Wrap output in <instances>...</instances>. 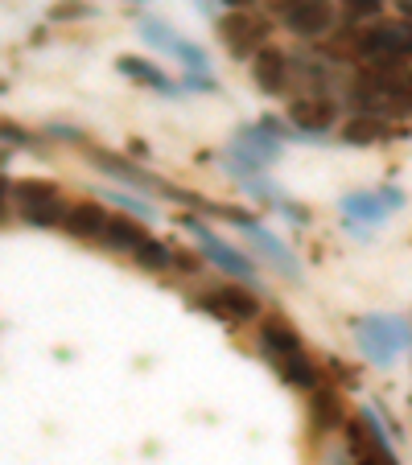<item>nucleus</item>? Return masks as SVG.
<instances>
[{"instance_id": "obj_14", "label": "nucleus", "mask_w": 412, "mask_h": 465, "mask_svg": "<svg viewBox=\"0 0 412 465\" xmlns=\"http://www.w3.org/2000/svg\"><path fill=\"white\" fill-rule=\"evenodd\" d=\"M306 416H309V440H326L334 432H342L347 424V400L338 387L322 383L306 395Z\"/></svg>"}, {"instance_id": "obj_9", "label": "nucleus", "mask_w": 412, "mask_h": 465, "mask_svg": "<svg viewBox=\"0 0 412 465\" xmlns=\"http://www.w3.org/2000/svg\"><path fill=\"white\" fill-rule=\"evenodd\" d=\"M194 305L223 325H247V322H260L264 317L256 289H247V284H239V281L206 284V289L194 292Z\"/></svg>"}, {"instance_id": "obj_30", "label": "nucleus", "mask_w": 412, "mask_h": 465, "mask_svg": "<svg viewBox=\"0 0 412 465\" xmlns=\"http://www.w3.org/2000/svg\"><path fill=\"white\" fill-rule=\"evenodd\" d=\"M50 136H58V141H71V144H83V132L79 128H62V124H50Z\"/></svg>"}, {"instance_id": "obj_23", "label": "nucleus", "mask_w": 412, "mask_h": 465, "mask_svg": "<svg viewBox=\"0 0 412 465\" xmlns=\"http://www.w3.org/2000/svg\"><path fill=\"white\" fill-rule=\"evenodd\" d=\"M116 206H120L124 214H132V219H149V223H157V206L153 203H145L141 193H124V190H116V193H107Z\"/></svg>"}, {"instance_id": "obj_22", "label": "nucleus", "mask_w": 412, "mask_h": 465, "mask_svg": "<svg viewBox=\"0 0 412 465\" xmlns=\"http://www.w3.org/2000/svg\"><path fill=\"white\" fill-rule=\"evenodd\" d=\"M132 263H136L141 272H174V247H166L161 239L145 235V243L132 252Z\"/></svg>"}, {"instance_id": "obj_33", "label": "nucleus", "mask_w": 412, "mask_h": 465, "mask_svg": "<svg viewBox=\"0 0 412 465\" xmlns=\"http://www.w3.org/2000/svg\"><path fill=\"white\" fill-rule=\"evenodd\" d=\"M9 198H13V182H5V177H0V214H5V206H9Z\"/></svg>"}, {"instance_id": "obj_3", "label": "nucleus", "mask_w": 412, "mask_h": 465, "mask_svg": "<svg viewBox=\"0 0 412 465\" xmlns=\"http://www.w3.org/2000/svg\"><path fill=\"white\" fill-rule=\"evenodd\" d=\"M342 42L363 66L376 62H412V21H367L359 29H342Z\"/></svg>"}, {"instance_id": "obj_8", "label": "nucleus", "mask_w": 412, "mask_h": 465, "mask_svg": "<svg viewBox=\"0 0 412 465\" xmlns=\"http://www.w3.org/2000/svg\"><path fill=\"white\" fill-rule=\"evenodd\" d=\"M13 206H17V219L29 223L37 231H50V227H62L71 203L62 198V190L45 177H17L13 182Z\"/></svg>"}, {"instance_id": "obj_1", "label": "nucleus", "mask_w": 412, "mask_h": 465, "mask_svg": "<svg viewBox=\"0 0 412 465\" xmlns=\"http://www.w3.org/2000/svg\"><path fill=\"white\" fill-rule=\"evenodd\" d=\"M256 351H260V359L276 371V379L289 383L293 391L309 395L314 387L326 383V371L317 367V359L306 351L301 330L285 313H264L260 322H256Z\"/></svg>"}, {"instance_id": "obj_10", "label": "nucleus", "mask_w": 412, "mask_h": 465, "mask_svg": "<svg viewBox=\"0 0 412 465\" xmlns=\"http://www.w3.org/2000/svg\"><path fill=\"white\" fill-rule=\"evenodd\" d=\"M215 29H219V42L227 45V54L236 62H252L256 50H260V45H268V37H272V21L256 17L252 9L223 13V17L215 21Z\"/></svg>"}, {"instance_id": "obj_37", "label": "nucleus", "mask_w": 412, "mask_h": 465, "mask_svg": "<svg viewBox=\"0 0 412 465\" xmlns=\"http://www.w3.org/2000/svg\"><path fill=\"white\" fill-rule=\"evenodd\" d=\"M124 5H141V0H124Z\"/></svg>"}, {"instance_id": "obj_32", "label": "nucleus", "mask_w": 412, "mask_h": 465, "mask_svg": "<svg viewBox=\"0 0 412 465\" xmlns=\"http://www.w3.org/2000/svg\"><path fill=\"white\" fill-rule=\"evenodd\" d=\"M297 5H301V0H268V13H272V17H285V13H293Z\"/></svg>"}, {"instance_id": "obj_6", "label": "nucleus", "mask_w": 412, "mask_h": 465, "mask_svg": "<svg viewBox=\"0 0 412 465\" xmlns=\"http://www.w3.org/2000/svg\"><path fill=\"white\" fill-rule=\"evenodd\" d=\"M342 449H347L351 465H400L392 437H387L384 420L376 416V408H363L359 416L342 424Z\"/></svg>"}, {"instance_id": "obj_19", "label": "nucleus", "mask_w": 412, "mask_h": 465, "mask_svg": "<svg viewBox=\"0 0 412 465\" xmlns=\"http://www.w3.org/2000/svg\"><path fill=\"white\" fill-rule=\"evenodd\" d=\"M107 219H112V214H107L99 203H71L66 219H62V231H66L71 239H79V243H99Z\"/></svg>"}, {"instance_id": "obj_26", "label": "nucleus", "mask_w": 412, "mask_h": 465, "mask_svg": "<svg viewBox=\"0 0 412 465\" xmlns=\"http://www.w3.org/2000/svg\"><path fill=\"white\" fill-rule=\"evenodd\" d=\"M0 144L5 149H34V132L13 120H0Z\"/></svg>"}, {"instance_id": "obj_2", "label": "nucleus", "mask_w": 412, "mask_h": 465, "mask_svg": "<svg viewBox=\"0 0 412 465\" xmlns=\"http://www.w3.org/2000/svg\"><path fill=\"white\" fill-rule=\"evenodd\" d=\"M347 104L363 115H379V120H400L412 115V79L404 62H376V66H359L347 83Z\"/></svg>"}, {"instance_id": "obj_17", "label": "nucleus", "mask_w": 412, "mask_h": 465, "mask_svg": "<svg viewBox=\"0 0 412 465\" xmlns=\"http://www.w3.org/2000/svg\"><path fill=\"white\" fill-rule=\"evenodd\" d=\"M252 83L264 95H281L293 87V54H285L281 45H260L252 58Z\"/></svg>"}, {"instance_id": "obj_18", "label": "nucleus", "mask_w": 412, "mask_h": 465, "mask_svg": "<svg viewBox=\"0 0 412 465\" xmlns=\"http://www.w3.org/2000/svg\"><path fill=\"white\" fill-rule=\"evenodd\" d=\"M116 71H120L124 79H132V83H141V87L157 91V95H182V83H174L157 66V62L141 58V54H120V58H116Z\"/></svg>"}, {"instance_id": "obj_13", "label": "nucleus", "mask_w": 412, "mask_h": 465, "mask_svg": "<svg viewBox=\"0 0 412 465\" xmlns=\"http://www.w3.org/2000/svg\"><path fill=\"white\" fill-rule=\"evenodd\" d=\"M289 124L297 132H306L309 141H322V132H330L338 124V99L330 91H301L289 104Z\"/></svg>"}, {"instance_id": "obj_24", "label": "nucleus", "mask_w": 412, "mask_h": 465, "mask_svg": "<svg viewBox=\"0 0 412 465\" xmlns=\"http://www.w3.org/2000/svg\"><path fill=\"white\" fill-rule=\"evenodd\" d=\"M384 5H387V0H338V9L347 13V21H359V25H367V21H379Z\"/></svg>"}, {"instance_id": "obj_34", "label": "nucleus", "mask_w": 412, "mask_h": 465, "mask_svg": "<svg viewBox=\"0 0 412 465\" xmlns=\"http://www.w3.org/2000/svg\"><path fill=\"white\" fill-rule=\"evenodd\" d=\"M219 5H227V13H244V9H252L256 0H219Z\"/></svg>"}, {"instance_id": "obj_36", "label": "nucleus", "mask_w": 412, "mask_h": 465, "mask_svg": "<svg viewBox=\"0 0 412 465\" xmlns=\"http://www.w3.org/2000/svg\"><path fill=\"white\" fill-rule=\"evenodd\" d=\"M5 161H9V153H0V165H5Z\"/></svg>"}, {"instance_id": "obj_27", "label": "nucleus", "mask_w": 412, "mask_h": 465, "mask_svg": "<svg viewBox=\"0 0 412 465\" xmlns=\"http://www.w3.org/2000/svg\"><path fill=\"white\" fill-rule=\"evenodd\" d=\"M91 5H83V0H58V5H50V21H83L91 17Z\"/></svg>"}, {"instance_id": "obj_21", "label": "nucleus", "mask_w": 412, "mask_h": 465, "mask_svg": "<svg viewBox=\"0 0 412 465\" xmlns=\"http://www.w3.org/2000/svg\"><path fill=\"white\" fill-rule=\"evenodd\" d=\"M145 235H149V231H145L141 223L132 219V214L116 211L112 219H107V227H104V239H99V243H104L107 252H116V255H132V252H136V247L145 243Z\"/></svg>"}, {"instance_id": "obj_11", "label": "nucleus", "mask_w": 412, "mask_h": 465, "mask_svg": "<svg viewBox=\"0 0 412 465\" xmlns=\"http://www.w3.org/2000/svg\"><path fill=\"white\" fill-rule=\"evenodd\" d=\"M338 206H342V214L351 219V227L359 231V239H367V235H363V227H376V223H384L387 214L400 211V206H404V190H400V185L355 190V193H347Z\"/></svg>"}, {"instance_id": "obj_4", "label": "nucleus", "mask_w": 412, "mask_h": 465, "mask_svg": "<svg viewBox=\"0 0 412 465\" xmlns=\"http://www.w3.org/2000/svg\"><path fill=\"white\" fill-rule=\"evenodd\" d=\"M177 227H186L194 239H198V252H202V260L206 263H215L227 281H239V284H247V289H256L260 284V272H256V260L252 255H244L239 247H231L223 235H215L211 227L202 219H194V214H177Z\"/></svg>"}, {"instance_id": "obj_16", "label": "nucleus", "mask_w": 412, "mask_h": 465, "mask_svg": "<svg viewBox=\"0 0 412 465\" xmlns=\"http://www.w3.org/2000/svg\"><path fill=\"white\" fill-rule=\"evenodd\" d=\"M141 34H145V42H149V45H157V50L174 54V58L182 62V71H186V74H211V62H206V50H198L194 42L177 37L174 29L166 25V21L145 17V21H141Z\"/></svg>"}, {"instance_id": "obj_5", "label": "nucleus", "mask_w": 412, "mask_h": 465, "mask_svg": "<svg viewBox=\"0 0 412 465\" xmlns=\"http://www.w3.org/2000/svg\"><path fill=\"white\" fill-rule=\"evenodd\" d=\"M211 214L215 219H227V223H236L239 231H244V243L252 247L256 255H264V260L276 268V272L285 276L289 284H297L301 281V260L293 255V247L289 243H281V239L272 235L264 223H256L247 211H239V206H211Z\"/></svg>"}, {"instance_id": "obj_29", "label": "nucleus", "mask_w": 412, "mask_h": 465, "mask_svg": "<svg viewBox=\"0 0 412 465\" xmlns=\"http://www.w3.org/2000/svg\"><path fill=\"white\" fill-rule=\"evenodd\" d=\"M182 91H219V83H215L211 74H186Z\"/></svg>"}, {"instance_id": "obj_12", "label": "nucleus", "mask_w": 412, "mask_h": 465, "mask_svg": "<svg viewBox=\"0 0 412 465\" xmlns=\"http://www.w3.org/2000/svg\"><path fill=\"white\" fill-rule=\"evenodd\" d=\"M87 157H91V165L104 169V173L112 177V182L132 185L136 193H169V198H177L174 185L161 182V177H157V173H149V169H141L132 157H120V153H112V149H95V144L87 149Z\"/></svg>"}, {"instance_id": "obj_15", "label": "nucleus", "mask_w": 412, "mask_h": 465, "mask_svg": "<svg viewBox=\"0 0 412 465\" xmlns=\"http://www.w3.org/2000/svg\"><path fill=\"white\" fill-rule=\"evenodd\" d=\"M281 25L301 42H322L326 34L338 29V5L334 0H301L293 13H285Z\"/></svg>"}, {"instance_id": "obj_38", "label": "nucleus", "mask_w": 412, "mask_h": 465, "mask_svg": "<svg viewBox=\"0 0 412 465\" xmlns=\"http://www.w3.org/2000/svg\"><path fill=\"white\" fill-rule=\"evenodd\" d=\"M408 79H412V66H408Z\"/></svg>"}, {"instance_id": "obj_25", "label": "nucleus", "mask_w": 412, "mask_h": 465, "mask_svg": "<svg viewBox=\"0 0 412 465\" xmlns=\"http://www.w3.org/2000/svg\"><path fill=\"white\" fill-rule=\"evenodd\" d=\"M260 128L268 132L272 141H281V144H285V141H309L306 132H297L289 120H281V115H264V120H260Z\"/></svg>"}, {"instance_id": "obj_7", "label": "nucleus", "mask_w": 412, "mask_h": 465, "mask_svg": "<svg viewBox=\"0 0 412 465\" xmlns=\"http://www.w3.org/2000/svg\"><path fill=\"white\" fill-rule=\"evenodd\" d=\"M355 342L376 367H392L396 354L412 346V325L392 313H367L355 322Z\"/></svg>"}, {"instance_id": "obj_28", "label": "nucleus", "mask_w": 412, "mask_h": 465, "mask_svg": "<svg viewBox=\"0 0 412 465\" xmlns=\"http://www.w3.org/2000/svg\"><path fill=\"white\" fill-rule=\"evenodd\" d=\"M174 272L177 276H198L202 272V252H174Z\"/></svg>"}, {"instance_id": "obj_20", "label": "nucleus", "mask_w": 412, "mask_h": 465, "mask_svg": "<svg viewBox=\"0 0 412 465\" xmlns=\"http://www.w3.org/2000/svg\"><path fill=\"white\" fill-rule=\"evenodd\" d=\"M338 141L342 144H351V149H371V144H384L392 141V124L379 120V115H363L355 112L351 120L338 128Z\"/></svg>"}, {"instance_id": "obj_35", "label": "nucleus", "mask_w": 412, "mask_h": 465, "mask_svg": "<svg viewBox=\"0 0 412 465\" xmlns=\"http://www.w3.org/2000/svg\"><path fill=\"white\" fill-rule=\"evenodd\" d=\"M396 9H400L404 21H412V0H396Z\"/></svg>"}, {"instance_id": "obj_31", "label": "nucleus", "mask_w": 412, "mask_h": 465, "mask_svg": "<svg viewBox=\"0 0 412 465\" xmlns=\"http://www.w3.org/2000/svg\"><path fill=\"white\" fill-rule=\"evenodd\" d=\"M326 367H334V375L347 379V383H355V375H359V371H355L351 362H342V359H326Z\"/></svg>"}]
</instances>
